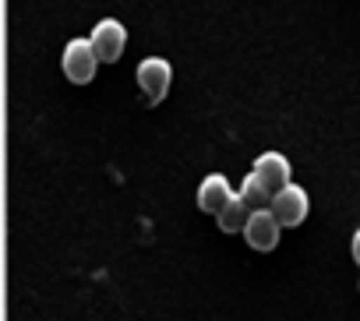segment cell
Masks as SVG:
<instances>
[{
  "label": "cell",
  "instance_id": "obj_1",
  "mask_svg": "<svg viewBox=\"0 0 360 321\" xmlns=\"http://www.w3.org/2000/svg\"><path fill=\"white\" fill-rule=\"evenodd\" d=\"M99 64H103V60H99L92 39H85V36L68 39V46H64V53H60V67H64V74H68L71 85H89V81L96 78V67H99Z\"/></svg>",
  "mask_w": 360,
  "mask_h": 321
},
{
  "label": "cell",
  "instance_id": "obj_10",
  "mask_svg": "<svg viewBox=\"0 0 360 321\" xmlns=\"http://www.w3.org/2000/svg\"><path fill=\"white\" fill-rule=\"evenodd\" d=\"M349 254H353V261H356V268H360V230H356L353 240H349Z\"/></svg>",
  "mask_w": 360,
  "mask_h": 321
},
{
  "label": "cell",
  "instance_id": "obj_6",
  "mask_svg": "<svg viewBox=\"0 0 360 321\" xmlns=\"http://www.w3.org/2000/svg\"><path fill=\"white\" fill-rule=\"evenodd\" d=\"M251 170L269 184L272 195L283 191L286 184H293V166H290V159H286L283 152H262V155L255 159V166H251Z\"/></svg>",
  "mask_w": 360,
  "mask_h": 321
},
{
  "label": "cell",
  "instance_id": "obj_3",
  "mask_svg": "<svg viewBox=\"0 0 360 321\" xmlns=\"http://www.w3.org/2000/svg\"><path fill=\"white\" fill-rule=\"evenodd\" d=\"M279 237H283V223L276 219L272 209H258V212H251V219H248V226H244V240H248L251 251L269 254V251H276Z\"/></svg>",
  "mask_w": 360,
  "mask_h": 321
},
{
  "label": "cell",
  "instance_id": "obj_8",
  "mask_svg": "<svg viewBox=\"0 0 360 321\" xmlns=\"http://www.w3.org/2000/svg\"><path fill=\"white\" fill-rule=\"evenodd\" d=\"M248 219H251V209H248V202H244L240 195H233V198L216 212V223H219L223 233H244Z\"/></svg>",
  "mask_w": 360,
  "mask_h": 321
},
{
  "label": "cell",
  "instance_id": "obj_4",
  "mask_svg": "<svg viewBox=\"0 0 360 321\" xmlns=\"http://www.w3.org/2000/svg\"><path fill=\"white\" fill-rule=\"evenodd\" d=\"M272 212H276V219H279L286 230H290V226H300V223L307 219V212H311V198H307V191H304L300 184H286L283 191H276Z\"/></svg>",
  "mask_w": 360,
  "mask_h": 321
},
{
  "label": "cell",
  "instance_id": "obj_5",
  "mask_svg": "<svg viewBox=\"0 0 360 321\" xmlns=\"http://www.w3.org/2000/svg\"><path fill=\"white\" fill-rule=\"evenodd\" d=\"M92 46H96V53H99V60L103 64H113V60H120L124 57V46H127V29L117 22V18H103V22H96V29H92Z\"/></svg>",
  "mask_w": 360,
  "mask_h": 321
},
{
  "label": "cell",
  "instance_id": "obj_2",
  "mask_svg": "<svg viewBox=\"0 0 360 321\" xmlns=\"http://www.w3.org/2000/svg\"><path fill=\"white\" fill-rule=\"evenodd\" d=\"M134 74H138V89H141V96L148 99V106H159V103L169 96V85H173V67H169V60H162V57H145Z\"/></svg>",
  "mask_w": 360,
  "mask_h": 321
},
{
  "label": "cell",
  "instance_id": "obj_9",
  "mask_svg": "<svg viewBox=\"0 0 360 321\" xmlns=\"http://www.w3.org/2000/svg\"><path fill=\"white\" fill-rule=\"evenodd\" d=\"M237 195L248 202V209H251V212H258V209H272V198H276V195L269 191V184H265L255 170L244 177V184H240V191H237Z\"/></svg>",
  "mask_w": 360,
  "mask_h": 321
},
{
  "label": "cell",
  "instance_id": "obj_7",
  "mask_svg": "<svg viewBox=\"0 0 360 321\" xmlns=\"http://www.w3.org/2000/svg\"><path fill=\"white\" fill-rule=\"evenodd\" d=\"M233 195H237V191L230 188V181H226L223 173H209V177L198 184V209L209 212V216H216Z\"/></svg>",
  "mask_w": 360,
  "mask_h": 321
}]
</instances>
